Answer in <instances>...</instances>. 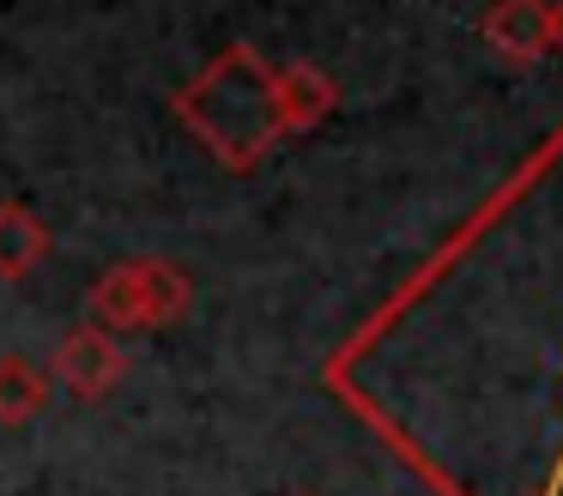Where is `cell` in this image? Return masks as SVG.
<instances>
[{
	"label": "cell",
	"mask_w": 563,
	"mask_h": 496,
	"mask_svg": "<svg viewBox=\"0 0 563 496\" xmlns=\"http://www.w3.org/2000/svg\"><path fill=\"white\" fill-rule=\"evenodd\" d=\"M49 370L43 363H31V357H19V351H7L0 357V423H31L43 406H49Z\"/></svg>",
	"instance_id": "8992f818"
},
{
	"label": "cell",
	"mask_w": 563,
	"mask_h": 496,
	"mask_svg": "<svg viewBox=\"0 0 563 496\" xmlns=\"http://www.w3.org/2000/svg\"><path fill=\"white\" fill-rule=\"evenodd\" d=\"M539 36H551V19L533 7V0H503V7L490 12V43L509 48V55L539 48Z\"/></svg>",
	"instance_id": "52a82bcc"
},
{
	"label": "cell",
	"mask_w": 563,
	"mask_h": 496,
	"mask_svg": "<svg viewBox=\"0 0 563 496\" xmlns=\"http://www.w3.org/2000/svg\"><path fill=\"white\" fill-rule=\"evenodd\" d=\"M170 109L224 169H249L273 140H279L273 67L249 43H224L219 55L170 97Z\"/></svg>",
	"instance_id": "6da1fadb"
},
{
	"label": "cell",
	"mask_w": 563,
	"mask_h": 496,
	"mask_svg": "<svg viewBox=\"0 0 563 496\" xmlns=\"http://www.w3.org/2000/svg\"><path fill=\"white\" fill-rule=\"evenodd\" d=\"M188 302H195V285L164 254H134V261L103 266L86 290L91 327H103V333H158V327L183 321Z\"/></svg>",
	"instance_id": "7a4b0ae2"
},
{
	"label": "cell",
	"mask_w": 563,
	"mask_h": 496,
	"mask_svg": "<svg viewBox=\"0 0 563 496\" xmlns=\"http://www.w3.org/2000/svg\"><path fill=\"white\" fill-rule=\"evenodd\" d=\"M333 79L321 67H309V60H291V67L273 73V109H279V133H303L316 128L321 115L333 109Z\"/></svg>",
	"instance_id": "277c9868"
},
{
	"label": "cell",
	"mask_w": 563,
	"mask_h": 496,
	"mask_svg": "<svg viewBox=\"0 0 563 496\" xmlns=\"http://www.w3.org/2000/svg\"><path fill=\"white\" fill-rule=\"evenodd\" d=\"M49 382L55 387H67L74 399H86V406H98V399H110L115 387H122V375H128V351H122V339L115 333H103V327H74V333H62L55 339V351H49Z\"/></svg>",
	"instance_id": "3957f363"
},
{
	"label": "cell",
	"mask_w": 563,
	"mask_h": 496,
	"mask_svg": "<svg viewBox=\"0 0 563 496\" xmlns=\"http://www.w3.org/2000/svg\"><path fill=\"white\" fill-rule=\"evenodd\" d=\"M49 249H55V236H49V224H43L31 206L0 200V285L31 278L43 261H49Z\"/></svg>",
	"instance_id": "5b68a950"
}]
</instances>
